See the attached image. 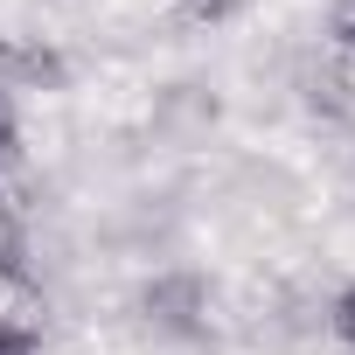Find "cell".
<instances>
[{"label":"cell","mask_w":355,"mask_h":355,"mask_svg":"<svg viewBox=\"0 0 355 355\" xmlns=\"http://www.w3.org/2000/svg\"><path fill=\"white\" fill-rule=\"evenodd\" d=\"M139 306H146V320H153L160 334H202V327H209V293H202L196 272H167V279H153Z\"/></svg>","instance_id":"obj_1"},{"label":"cell","mask_w":355,"mask_h":355,"mask_svg":"<svg viewBox=\"0 0 355 355\" xmlns=\"http://www.w3.org/2000/svg\"><path fill=\"white\" fill-rule=\"evenodd\" d=\"M70 63L42 35H0V91H63Z\"/></svg>","instance_id":"obj_2"},{"label":"cell","mask_w":355,"mask_h":355,"mask_svg":"<svg viewBox=\"0 0 355 355\" xmlns=\"http://www.w3.org/2000/svg\"><path fill=\"white\" fill-rule=\"evenodd\" d=\"M306 105L320 119H348L355 125V63H313L306 70Z\"/></svg>","instance_id":"obj_3"},{"label":"cell","mask_w":355,"mask_h":355,"mask_svg":"<svg viewBox=\"0 0 355 355\" xmlns=\"http://www.w3.org/2000/svg\"><path fill=\"white\" fill-rule=\"evenodd\" d=\"M251 0H174V15L182 21H196V28H216V21H230V15H244Z\"/></svg>","instance_id":"obj_4"},{"label":"cell","mask_w":355,"mask_h":355,"mask_svg":"<svg viewBox=\"0 0 355 355\" xmlns=\"http://www.w3.org/2000/svg\"><path fill=\"white\" fill-rule=\"evenodd\" d=\"M0 279H21V223H15V209H0Z\"/></svg>","instance_id":"obj_5"},{"label":"cell","mask_w":355,"mask_h":355,"mask_svg":"<svg viewBox=\"0 0 355 355\" xmlns=\"http://www.w3.org/2000/svg\"><path fill=\"white\" fill-rule=\"evenodd\" d=\"M327 327H334V341H341V348H355V286H341V293H334Z\"/></svg>","instance_id":"obj_6"},{"label":"cell","mask_w":355,"mask_h":355,"mask_svg":"<svg viewBox=\"0 0 355 355\" xmlns=\"http://www.w3.org/2000/svg\"><path fill=\"white\" fill-rule=\"evenodd\" d=\"M327 35L355 56V0H334V8H327Z\"/></svg>","instance_id":"obj_7"},{"label":"cell","mask_w":355,"mask_h":355,"mask_svg":"<svg viewBox=\"0 0 355 355\" xmlns=\"http://www.w3.org/2000/svg\"><path fill=\"white\" fill-rule=\"evenodd\" d=\"M21 202V153H0V209Z\"/></svg>","instance_id":"obj_8"},{"label":"cell","mask_w":355,"mask_h":355,"mask_svg":"<svg viewBox=\"0 0 355 355\" xmlns=\"http://www.w3.org/2000/svg\"><path fill=\"white\" fill-rule=\"evenodd\" d=\"M21 119H15V91H0V153H21Z\"/></svg>","instance_id":"obj_9"}]
</instances>
